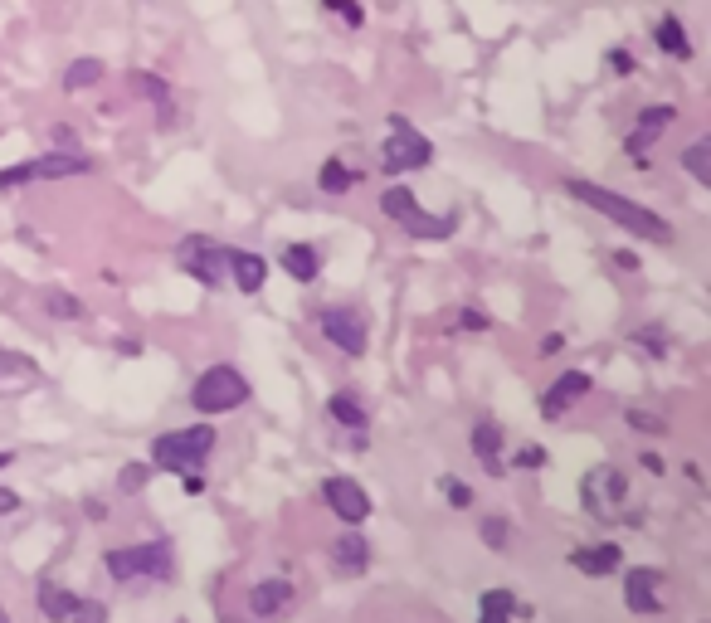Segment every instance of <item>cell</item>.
<instances>
[{
  "instance_id": "6da1fadb",
  "label": "cell",
  "mask_w": 711,
  "mask_h": 623,
  "mask_svg": "<svg viewBox=\"0 0 711 623\" xmlns=\"http://www.w3.org/2000/svg\"><path fill=\"white\" fill-rule=\"evenodd\" d=\"M565 190H570L580 205H590V210H599V215H609L614 224H624V229L638 234V239H653V244H668V239H673V229H668L663 215H653V210H643V205H634V200H624V195L609 190V185L565 181Z\"/></svg>"
},
{
  "instance_id": "7a4b0ae2",
  "label": "cell",
  "mask_w": 711,
  "mask_h": 623,
  "mask_svg": "<svg viewBox=\"0 0 711 623\" xmlns=\"http://www.w3.org/2000/svg\"><path fill=\"white\" fill-rule=\"evenodd\" d=\"M380 210L400 224L405 234H414V239H449L453 229H458V215H424L410 185H390L380 195Z\"/></svg>"
},
{
  "instance_id": "3957f363",
  "label": "cell",
  "mask_w": 711,
  "mask_h": 623,
  "mask_svg": "<svg viewBox=\"0 0 711 623\" xmlns=\"http://www.w3.org/2000/svg\"><path fill=\"white\" fill-rule=\"evenodd\" d=\"M210 448H215V429H210V424H195V429H181V434H161V439L151 443V468L186 473Z\"/></svg>"
},
{
  "instance_id": "277c9868",
  "label": "cell",
  "mask_w": 711,
  "mask_h": 623,
  "mask_svg": "<svg viewBox=\"0 0 711 623\" xmlns=\"http://www.w3.org/2000/svg\"><path fill=\"white\" fill-rule=\"evenodd\" d=\"M244 400H249V380L234 366H210L195 380V390H190V404L200 414H229V409H239Z\"/></svg>"
},
{
  "instance_id": "5b68a950",
  "label": "cell",
  "mask_w": 711,
  "mask_h": 623,
  "mask_svg": "<svg viewBox=\"0 0 711 623\" xmlns=\"http://www.w3.org/2000/svg\"><path fill=\"white\" fill-rule=\"evenodd\" d=\"M83 171H93V161L83 151H44L35 161L5 166L0 171V190H15V185H30V181H64V176H83Z\"/></svg>"
},
{
  "instance_id": "8992f818",
  "label": "cell",
  "mask_w": 711,
  "mask_h": 623,
  "mask_svg": "<svg viewBox=\"0 0 711 623\" xmlns=\"http://www.w3.org/2000/svg\"><path fill=\"white\" fill-rule=\"evenodd\" d=\"M103 565H108V575L113 580H166L171 575V546L166 541H142V546H127V550H108L103 555Z\"/></svg>"
},
{
  "instance_id": "52a82bcc",
  "label": "cell",
  "mask_w": 711,
  "mask_h": 623,
  "mask_svg": "<svg viewBox=\"0 0 711 623\" xmlns=\"http://www.w3.org/2000/svg\"><path fill=\"white\" fill-rule=\"evenodd\" d=\"M429 161H434L429 137H419V132H414L410 117L390 112V142H385V151H380V166L395 176V171H424Z\"/></svg>"
},
{
  "instance_id": "ba28073f",
  "label": "cell",
  "mask_w": 711,
  "mask_h": 623,
  "mask_svg": "<svg viewBox=\"0 0 711 623\" xmlns=\"http://www.w3.org/2000/svg\"><path fill=\"white\" fill-rule=\"evenodd\" d=\"M35 604L49 623H108V609L98 599H78V594H69V589L54 585V580H44L35 589Z\"/></svg>"
},
{
  "instance_id": "9c48e42d",
  "label": "cell",
  "mask_w": 711,
  "mask_h": 623,
  "mask_svg": "<svg viewBox=\"0 0 711 623\" xmlns=\"http://www.w3.org/2000/svg\"><path fill=\"white\" fill-rule=\"evenodd\" d=\"M580 502H585V512L590 516H619L614 507H624L629 502V477L619 473V468H609V463H599L590 473L580 477Z\"/></svg>"
},
{
  "instance_id": "30bf717a",
  "label": "cell",
  "mask_w": 711,
  "mask_h": 623,
  "mask_svg": "<svg viewBox=\"0 0 711 623\" xmlns=\"http://www.w3.org/2000/svg\"><path fill=\"white\" fill-rule=\"evenodd\" d=\"M181 268H186L195 283L215 288L229 268V249L225 244H215V239H205V234H190L186 244H181Z\"/></svg>"
},
{
  "instance_id": "8fae6325",
  "label": "cell",
  "mask_w": 711,
  "mask_h": 623,
  "mask_svg": "<svg viewBox=\"0 0 711 623\" xmlns=\"http://www.w3.org/2000/svg\"><path fill=\"white\" fill-rule=\"evenodd\" d=\"M317 327L327 341H337V351L346 356H361L366 351V322H361V312H351V307H322L317 312Z\"/></svg>"
},
{
  "instance_id": "7c38bea8",
  "label": "cell",
  "mask_w": 711,
  "mask_h": 623,
  "mask_svg": "<svg viewBox=\"0 0 711 623\" xmlns=\"http://www.w3.org/2000/svg\"><path fill=\"white\" fill-rule=\"evenodd\" d=\"M673 122H677V108H673V103H653V108L638 112V127L629 132V142H624V151L634 156V166H648V156H643V151L653 147V142H658V137L673 127Z\"/></svg>"
},
{
  "instance_id": "4fadbf2b",
  "label": "cell",
  "mask_w": 711,
  "mask_h": 623,
  "mask_svg": "<svg viewBox=\"0 0 711 623\" xmlns=\"http://www.w3.org/2000/svg\"><path fill=\"white\" fill-rule=\"evenodd\" d=\"M322 497H327V507H332L341 521H351V526H361V521L371 516V497H366V487H361V482H351V477H327V482H322Z\"/></svg>"
},
{
  "instance_id": "5bb4252c",
  "label": "cell",
  "mask_w": 711,
  "mask_h": 623,
  "mask_svg": "<svg viewBox=\"0 0 711 623\" xmlns=\"http://www.w3.org/2000/svg\"><path fill=\"white\" fill-rule=\"evenodd\" d=\"M658 585H663V570H653V565L629 570V580H624V604H629L634 614H663Z\"/></svg>"
},
{
  "instance_id": "9a60e30c",
  "label": "cell",
  "mask_w": 711,
  "mask_h": 623,
  "mask_svg": "<svg viewBox=\"0 0 711 623\" xmlns=\"http://www.w3.org/2000/svg\"><path fill=\"white\" fill-rule=\"evenodd\" d=\"M590 395V375L585 370H565L556 385H546V395H541V419H561L565 409L575 400H585Z\"/></svg>"
},
{
  "instance_id": "2e32d148",
  "label": "cell",
  "mask_w": 711,
  "mask_h": 623,
  "mask_svg": "<svg viewBox=\"0 0 711 623\" xmlns=\"http://www.w3.org/2000/svg\"><path fill=\"white\" fill-rule=\"evenodd\" d=\"M473 453L483 458V468L492 477L507 473V463H502V424L497 419H478L473 424Z\"/></svg>"
},
{
  "instance_id": "e0dca14e",
  "label": "cell",
  "mask_w": 711,
  "mask_h": 623,
  "mask_svg": "<svg viewBox=\"0 0 711 623\" xmlns=\"http://www.w3.org/2000/svg\"><path fill=\"white\" fill-rule=\"evenodd\" d=\"M229 278H234V288L239 293H259L263 283H268V263L259 254H244V249H229Z\"/></svg>"
},
{
  "instance_id": "ac0fdd59",
  "label": "cell",
  "mask_w": 711,
  "mask_h": 623,
  "mask_svg": "<svg viewBox=\"0 0 711 623\" xmlns=\"http://www.w3.org/2000/svg\"><path fill=\"white\" fill-rule=\"evenodd\" d=\"M332 565H337L341 575H361V570L371 565V541L356 536V531L337 536V541H332Z\"/></svg>"
},
{
  "instance_id": "d6986e66",
  "label": "cell",
  "mask_w": 711,
  "mask_h": 623,
  "mask_svg": "<svg viewBox=\"0 0 711 623\" xmlns=\"http://www.w3.org/2000/svg\"><path fill=\"white\" fill-rule=\"evenodd\" d=\"M288 604H293V585H288V580H259V585L249 589V609H254L259 619L288 609Z\"/></svg>"
},
{
  "instance_id": "ffe728a7",
  "label": "cell",
  "mask_w": 711,
  "mask_h": 623,
  "mask_svg": "<svg viewBox=\"0 0 711 623\" xmlns=\"http://www.w3.org/2000/svg\"><path fill=\"white\" fill-rule=\"evenodd\" d=\"M570 565L580 575H609V570H619V546H575Z\"/></svg>"
},
{
  "instance_id": "44dd1931",
  "label": "cell",
  "mask_w": 711,
  "mask_h": 623,
  "mask_svg": "<svg viewBox=\"0 0 711 623\" xmlns=\"http://www.w3.org/2000/svg\"><path fill=\"white\" fill-rule=\"evenodd\" d=\"M283 273H293L298 283H312L317 273H322V258H317V249L312 244H283Z\"/></svg>"
},
{
  "instance_id": "7402d4cb",
  "label": "cell",
  "mask_w": 711,
  "mask_h": 623,
  "mask_svg": "<svg viewBox=\"0 0 711 623\" xmlns=\"http://www.w3.org/2000/svg\"><path fill=\"white\" fill-rule=\"evenodd\" d=\"M361 181H366V176H361V171H351L341 156H327V161H322V171H317V185H322V195H346L351 185H361Z\"/></svg>"
},
{
  "instance_id": "603a6c76",
  "label": "cell",
  "mask_w": 711,
  "mask_h": 623,
  "mask_svg": "<svg viewBox=\"0 0 711 623\" xmlns=\"http://www.w3.org/2000/svg\"><path fill=\"white\" fill-rule=\"evenodd\" d=\"M653 39H658V49H663V54L692 59V39H687V25H682L677 15H663V20H658V30H653Z\"/></svg>"
},
{
  "instance_id": "cb8c5ba5",
  "label": "cell",
  "mask_w": 711,
  "mask_h": 623,
  "mask_svg": "<svg viewBox=\"0 0 711 623\" xmlns=\"http://www.w3.org/2000/svg\"><path fill=\"white\" fill-rule=\"evenodd\" d=\"M517 609H522V604H517V594H507V589H487L478 623H512V614H517Z\"/></svg>"
},
{
  "instance_id": "d4e9b609",
  "label": "cell",
  "mask_w": 711,
  "mask_h": 623,
  "mask_svg": "<svg viewBox=\"0 0 711 623\" xmlns=\"http://www.w3.org/2000/svg\"><path fill=\"white\" fill-rule=\"evenodd\" d=\"M132 83H137V93H147L151 103H156L161 122H171V88H166V78H156L151 69H137V74H132Z\"/></svg>"
},
{
  "instance_id": "484cf974",
  "label": "cell",
  "mask_w": 711,
  "mask_h": 623,
  "mask_svg": "<svg viewBox=\"0 0 711 623\" xmlns=\"http://www.w3.org/2000/svg\"><path fill=\"white\" fill-rule=\"evenodd\" d=\"M103 78V59H74L69 69H64V93H83V88H93Z\"/></svg>"
},
{
  "instance_id": "4316f807",
  "label": "cell",
  "mask_w": 711,
  "mask_h": 623,
  "mask_svg": "<svg viewBox=\"0 0 711 623\" xmlns=\"http://www.w3.org/2000/svg\"><path fill=\"white\" fill-rule=\"evenodd\" d=\"M327 409H332V419H341L346 429H366V409H361V400H356V395H346V390H341V395H332V400H327Z\"/></svg>"
},
{
  "instance_id": "83f0119b",
  "label": "cell",
  "mask_w": 711,
  "mask_h": 623,
  "mask_svg": "<svg viewBox=\"0 0 711 623\" xmlns=\"http://www.w3.org/2000/svg\"><path fill=\"white\" fill-rule=\"evenodd\" d=\"M682 166L692 171L697 185H711V142H692V147L682 151Z\"/></svg>"
},
{
  "instance_id": "f1b7e54d",
  "label": "cell",
  "mask_w": 711,
  "mask_h": 623,
  "mask_svg": "<svg viewBox=\"0 0 711 623\" xmlns=\"http://www.w3.org/2000/svg\"><path fill=\"white\" fill-rule=\"evenodd\" d=\"M483 541L492 550H507V541H512V521H507V516H483Z\"/></svg>"
},
{
  "instance_id": "f546056e",
  "label": "cell",
  "mask_w": 711,
  "mask_h": 623,
  "mask_svg": "<svg viewBox=\"0 0 711 623\" xmlns=\"http://www.w3.org/2000/svg\"><path fill=\"white\" fill-rule=\"evenodd\" d=\"M44 307H49L54 317H64V322H74L78 312H83V302H78L74 293H59V288H54V293H44Z\"/></svg>"
},
{
  "instance_id": "4dcf8cb0",
  "label": "cell",
  "mask_w": 711,
  "mask_h": 623,
  "mask_svg": "<svg viewBox=\"0 0 711 623\" xmlns=\"http://www.w3.org/2000/svg\"><path fill=\"white\" fill-rule=\"evenodd\" d=\"M147 477H151V463H127V468L117 473V487H122V492H142Z\"/></svg>"
},
{
  "instance_id": "1f68e13d",
  "label": "cell",
  "mask_w": 711,
  "mask_h": 623,
  "mask_svg": "<svg viewBox=\"0 0 711 623\" xmlns=\"http://www.w3.org/2000/svg\"><path fill=\"white\" fill-rule=\"evenodd\" d=\"M322 10H332V15H341L351 30H361V20H366V10L356 5V0H322Z\"/></svg>"
},
{
  "instance_id": "d6a6232c",
  "label": "cell",
  "mask_w": 711,
  "mask_h": 623,
  "mask_svg": "<svg viewBox=\"0 0 711 623\" xmlns=\"http://www.w3.org/2000/svg\"><path fill=\"white\" fill-rule=\"evenodd\" d=\"M0 375H35V361L20 356V351H5L0 346Z\"/></svg>"
},
{
  "instance_id": "836d02e7",
  "label": "cell",
  "mask_w": 711,
  "mask_h": 623,
  "mask_svg": "<svg viewBox=\"0 0 711 623\" xmlns=\"http://www.w3.org/2000/svg\"><path fill=\"white\" fill-rule=\"evenodd\" d=\"M624 419H629V429H643V434H668V424H663L658 414H643V409H629Z\"/></svg>"
},
{
  "instance_id": "e575fe53",
  "label": "cell",
  "mask_w": 711,
  "mask_h": 623,
  "mask_svg": "<svg viewBox=\"0 0 711 623\" xmlns=\"http://www.w3.org/2000/svg\"><path fill=\"white\" fill-rule=\"evenodd\" d=\"M444 497H449L453 507H473V492H468L458 477H444Z\"/></svg>"
},
{
  "instance_id": "d590c367",
  "label": "cell",
  "mask_w": 711,
  "mask_h": 623,
  "mask_svg": "<svg viewBox=\"0 0 711 623\" xmlns=\"http://www.w3.org/2000/svg\"><path fill=\"white\" fill-rule=\"evenodd\" d=\"M458 327H468V331H487V327H492V317H487V312H478V307H463Z\"/></svg>"
},
{
  "instance_id": "8d00e7d4",
  "label": "cell",
  "mask_w": 711,
  "mask_h": 623,
  "mask_svg": "<svg viewBox=\"0 0 711 623\" xmlns=\"http://www.w3.org/2000/svg\"><path fill=\"white\" fill-rule=\"evenodd\" d=\"M541 463H546V448H536V443L517 448V468H541Z\"/></svg>"
},
{
  "instance_id": "74e56055",
  "label": "cell",
  "mask_w": 711,
  "mask_h": 623,
  "mask_svg": "<svg viewBox=\"0 0 711 623\" xmlns=\"http://www.w3.org/2000/svg\"><path fill=\"white\" fill-rule=\"evenodd\" d=\"M609 69L614 74H634V54L629 49H609Z\"/></svg>"
},
{
  "instance_id": "f35d334b",
  "label": "cell",
  "mask_w": 711,
  "mask_h": 623,
  "mask_svg": "<svg viewBox=\"0 0 711 623\" xmlns=\"http://www.w3.org/2000/svg\"><path fill=\"white\" fill-rule=\"evenodd\" d=\"M643 468H648V473H653V477H663V473H668V468H663V458H658V453H643Z\"/></svg>"
},
{
  "instance_id": "ab89813d",
  "label": "cell",
  "mask_w": 711,
  "mask_h": 623,
  "mask_svg": "<svg viewBox=\"0 0 711 623\" xmlns=\"http://www.w3.org/2000/svg\"><path fill=\"white\" fill-rule=\"evenodd\" d=\"M561 346H565V336H546V341H541V356H556Z\"/></svg>"
},
{
  "instance_id": "60d3db41",
  "label": "cell",
  "mask_w": 711,
  "mask_h": 623,
  "mask_svg": "<svg viewBox=\"0 0 711 623\" xmlns=\"http://www.w3.org/2000/svg\"><path fill=\"white\" fill-rule=\"evenodd\" d=\"M15 507H20V497H15V492H0V516H10Z\"/></svg>"
},
{
  "instance_id": "b9f144b4",
  "label": "cell",
  "mask_w": 711,
  "mask_h": 623,
  "mask_svg": "<svg viewBox=\"0 0 711 623\" xmlns=\"http://www.w3.org/2000/svg\"><path fill=\"white\" fill-rule=\"evenodd\" d=\"M0 468H10V453H0Z\"/></svg>"
},
{
  "instance_id": "7bdbcfd3",
  "label": "cell",
  "mask_w": 711,
  "mask_h": 623,
  "mask_svg": "<svg viewBox=\"0 0 711 623\" xmlns=\"http://www.w3.org/2000/svg\"><path fill=\"white\" fill-rule=\"evenodd\" d=\"M0 623H10V614H5V609H0Z\"/></svg>"
}]
</instances>
